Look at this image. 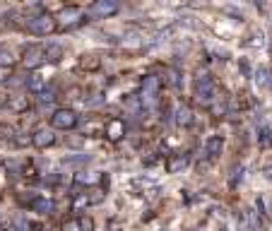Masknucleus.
Masks as SVG:
<instances>
[{"label":"nucleus","mask_w":272,"mask_h":231,"mask_svg":"<svg viewBox=\"0 0 272 231\" xmlns=\"http://www.w3.org/2000/svg\"><path fill=\"white\" fill-rule=\"evenodd\" d=\"M53 200H48V198H36L34 200V212L36 214H51L53 212Z\"/></svg>","instance_id":"obj_13"},{"label":"nucleus","mask_w":272,"mask_h":231,"mask_svg":"<svg viewBox=\"0 0 272 231\" xmlns=\"http://www.w3.org/2000/svg\"><path fill=\"white\" fill-rule=\"evenodd\" d=\"M157 89H159V80L154 75L142 77V85H140V97L145 104H152L157 99Z\"/></svg>","instance_id":"obj_5"},{"label":"nucleus","mask_w":272,"mask_h":231,"mask_svg":"<svg viewBox=\"0 0 272 231\" xmlns=\"http://www.w3.org/2000/svg\"><path fill=\"white\" fill-rule=\"evenodd\" d=\"M80 20H82L80 8H63V10L58 12V17H55V22L63 24V27H73V24H77Z\"/></svg>","instance_id":"obj_8"},{"label":"nucleus","mask_w":272,"mask_h":231,"mask_svg":"<svg viewBox=\"0 0 272 231\" xmlns=\"http://www.w3.org/2000/svg\"><path fill=\"white\" fill-rule=\"evenodd\" d=\"M60 229H63V231H80V221H77V219H65Z\"/></svg>","instance_id":"obj_20"},{"label":"nucleus","mask_w":272,"mask_h":231,"mask_svg":"<svg viewBox=\"0 0 272 231\" xmlns=\"http://www.w3.org/2000/svg\"><path fill=\"white\" fill-rule=\"evenodd\" d=\"M27 87L32 89V92H36V94H39V92H44V77H41V75H32L29 80H27Z\"/></svg>","instance_id":"obj_16"},{"label":"nucleus","mask_w":272,"mask_h":231,"mask_svg":"<svg viewBox=\"0 0 272 231\" xmlns=\"http://www.w3.org/2000/svg\"><path fill=\"white\" fill-rule=\"evenodd\" d=\"M46 63V55H44V48H39V46H27L22 53V67L27 70H36V67H41Z\"/></svg>","instance_id":"obj_4"},{"label":"nucleus","mask_w":272,"mask_h":231,"mask_svg":"<svg viewBox=\"0 0 272 231\" xmlns=\"http://www.w3.org/2000/svg\"><path fill=\"white\" fill-rule=\"evenodd\" d=\"M12 109H15V111H24V109H27V101H24V99H12Z\"/></svg>","instance_id":"obj_23"},{"label":"nucleus","mask_w":272,"mask_h":231,"mask_svg":"<svg viewBox=\"0 0 272 231\" xmlns=\"http://www.w3.org/2000/svg\"><path fill=\"white\" fill-rule=\"evenodd\" d=\"M99 65H101L99 55L87 53V55H82V58H80V67H82V70H97Z\"/></svg>","instance_id":"obj_15"},{"label":"nucleus","mask_w":272,"mask_h":231,"mask_svg":"<svg viewBox=\"0 0 272 231\" xmlns=\"http://www.w3.org/2000/svg\"><path fill=\"white\" fill-rule=\"evenodd\" d=\"M120 8V0H97L92 5V17H109Z\"/></svg>","instance_id":"obj_6"},{"label":"nucleus","mask_w":272,"mask_h":231,"mask_svg":"<svg viewBox=\"0 0 272 231\" xmlns=\"http://www.w3.org/2000/svg\"><path fill=\"white\" fill-rule=\"evenodd\" d=\"M193 89H195V97L200 104H212L215 101V82H212V77L207 75V72H200L195 77V82H193Z\"/></svg>","instance_id":"obj_1"},{"label":"nucleus","mask_w":272,"mask_h":231,"mask_svg":"<svg viewBox=\"0 0 272 231\" xmlns=\"http://www.w3.org/2000/svg\"><path fill=\"white\" fill-rule=\"evenodd\" d=\"M255 82H258V87H267V85H270V77H267V70H265V67H260V70H258Z\"/></svg>","instance_id":"obj_18"},{"label":"nucleus","mask_w":272,"mask_h":231,"mask_svg":"<svg viewBox=\"0 0 272 231\" xmlns=\"http://www.w3.org/2000/svg\"><path fill=\"white\" fill-rule=\"evenodd\" d=\"M36 99L41 101V104H51V101L55 99V89H44V92H39Z\"/></svg>","instance_id":"obj_17"},{"label":"nucleus","mask_w":272,"mask_h":231,"mask_svg":"<svg viewBox=\"0 0 272 231\" xmlns=\"http://www.w3.org/2000/svg\"><path fill=\"white\" fill-rule=\"evenodd\" d=\"M77 113L73 109H58L53 111V116H51V125H53L55 130H73L77 125Z\"/></svg>","instance_id":"obj_2"},{"label":"nucleus","mask_w":272,"mask_h":231,"mask_svg":"<svg viewBox=\"0 0 272 231\" xmlns=\"http://www.w3.org/2000/svg\"><path fill=\"white\" fill-rule=\"evenodd\" d=\"M55 17L53 15H36L34 20H29V32L36 36H48L55 32Z\"/></svg>","instance_id":"obj_3"},{"label":"nucleus","mask_w":272,"mask_h":231,"mask_svg":"<svg viewBox=\"0 0 272 231\" xmlns=\"http://www.w3.org/2000/svg\"><path fill=\"white\" fill-rule=\"evenodd\" d=\"M15 144H17V147H27V144H32V137H24V135H17V137H15Z\"/></svg>","instance_id":"obj_22"},{"label":"nucleus","mask_w":272,"mask_h":231,"mask_svg":"<svg viewBox=\"0 0 272 231\" xmlns=\"http://www.w3.org/2000/svg\"><path fill=\"white\" fill-rule=\"evenodd\" d=\"M15 60H12V55L8 53V51H0V65L3 67H10Z\"/></svg>","instance_id":"obj_21"},{"label":"nucleus","mask_w":272,"mask_h":231,"mask_svg":"<svg viewBox=\"0 0 272 231\" xmlns=\"http://www.w3.org/2000/svg\"><path fill=\"white\" fill-rule=\"evenodd\" d=\"M32 144H34V147H39V149L53 147V144H55L53 130H48V128H41V130H36V132L32 135Z\"/></svg>","instance_id":"obj_7"},{"label":"nucleus","mask_w":272,"mask_h":231,"mask_svg":"<svg viewBox=\"0 0 272 231\" xmlns=\"http://www.w3.org/2000/svg\"><path fill=\"white\" fill-rule=\"evenodd\" d=\"M222 149H224V140L215 135V137H210L207 144H205V157H207V159H215V157L222 154Z\"/></svg>","instance_id":"obj_10"},{"label":"nucleus","mask_w":272,"mask_h":231,"mask_svg":"<svg viewBox=\"0 0 272 231\" xmlns=\"http://www.w3.org/2000/svg\"><path fill=\"white\" fill-rule=\"evenodd\" d=\"M188 166H190V157H188V154H176V157L169 159V171H171V174H181Z\"/></svg>","instance_id":"obj_9"},{"label":"nucleus","mask_w":272,"mask_h":231,"mask_svg":"<svg viewBox=\"0 0 272 231\" xmlns=\"http://www.w3.org/2000/svg\"><path fill=\"white\" fill-rule=\"evenodd\" d=\"M44 55H46V63H60L63 60V46H58V44L46 46Z\"/></svg>","instance_id":"obj_12"},{"label":"nucleus","mask_w":272,"mask_h":231,"mask_svg":"<svg viewBox=\"0 0 272 231\" xmlns=\"http://www.w3.org/2000/svg\"><path fill=\"white\" fill-rule=\"evenodd\" d=\"M193 109L190 106H178V111H176V123L181 125V128H188V125H193Z\"/></svg>","instance_id":"obj_11"},{"label":"nucleus","mask_w":272,"mask_h":231,"mask_svg":"<svg viewBox=\"0 0 272 231\" xmlns=\"http://www.w3.org/2000/svg\"><path fill=\"white\" fill-rule=\"evenodd\" d=\"M123 132H125L123 121H111L109 128H106V135H109L111 140H120V137H123Z\"/></svg>","instance_id":"obj_14"},{"label":"nucleus","mask_w":272,"mask_h":231,"mask_svg":"<svg viewBox=\"0 0 272 231\" xmlns=\"http://www.w3.org/2000/svg\"><path fill=\"white\" fill-rule=\"evenodd\" d=\"M80 231H94V221L89 219V217H80Z\"/></svg>","instance_id":"obj_19"}]
</instances>
